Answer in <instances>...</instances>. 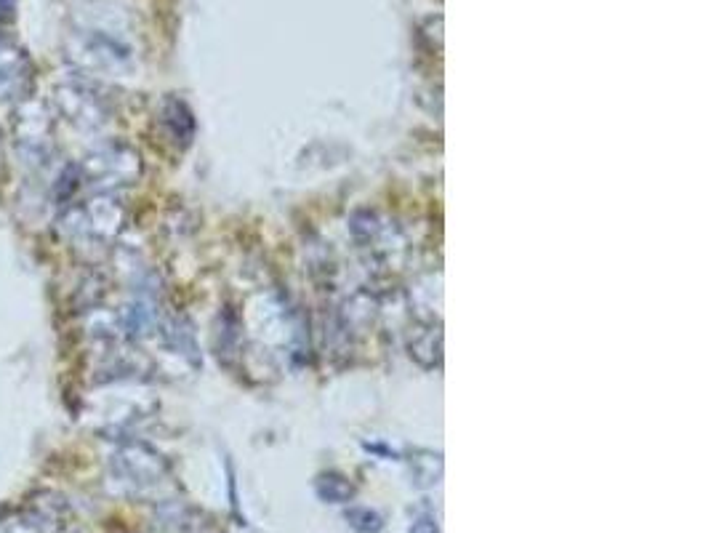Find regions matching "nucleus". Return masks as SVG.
Here are the masks:
<instances>
[{"label": "nucleus", "mask_w": 711, "mask_h": 533, "mask_svg": "<svg viewBox=\"0 0 711 533\" xmlns=\"http://www.w3.org/2000/svg\"><path fill=\"white\" fill-rule=\"evenodd\" d=\"M14 136L19 155L30 166H46L54 155V118L46 104L24 99L14 118Z\"/></svg>", "instance_id": "1"}, {"label": "nucleus", "mask_w": 711, "mask_h": 533, "mask_svg": "<svg viewBox=\"0 0 711 533\" xmlns=\"http://www.w3.org/2000/svg\"><path fill=\"white\" fill-rule=\"evenodd\" d=\"M75 168H78L80 184H88L96 190H110L139 171V160L126 147H102V150L88 152L86 158L80 160V166Z\"/></svg>", "instance_id": "2"}, {"label": "nucleus", "mask_w": 711, "mask_h": 533, "mask_svg": "<svg viewBox=\"0 0 711 533\" xmlns=\"http://www.w3.org/2000/svg\"><path fill=\"white\" fill-rule=\"evenodd\" d=\"M35 67L19 43L0 32V104H19L30 99Z\"/></svg>", "instance_id": "3"}, {"label": "nucleus", "mask_w": 711, "mask_h": 533, "mask_svg": "<svg viewBox=\"0 0 711 533\" xmlns=\"http://www.w3.org/2000/svg\"><path fill=\"white\" fill-rule=\"evenodd\" d=\"M67 59L83 72L110 70L118 62H126V48L99 32H83L67 43Z\"/></svg>", "instance_id": "4"}, {"label": "nucleus", "mask_w": 711, "mask_h": 533, "mask_svg": "<svg viewBox=\"0 0 711 533\" xmlns=\"http://www.w3.org/2000/svg\"><path fill=\"white\" fill-rule=\"evenodd\" d=\"M54 104L59 115H64L72 126L78 128H94L104 120V107L96 91H91L83 83H75V80L56 88Z\"/></svg>", "instance_id": "5"}, {"label": "nucleus", "mask_w": 711, "mask_h": 533, "mask_svg": "<svg viewBox=\"0 0 711 533\" xmlns=\"http://www.w3.org/2000/svg\"><path fill=\"white\" fill-rule=\"evenodd\" d=\"M62 526V502H30L0 520V533H59Z\"/></svg>", "instance_id": "6"}, {"label": "nucleus", "mask_w": 711, "mask_h": 533, "mask_svg": "<svg viewBox=\"0 0 711 533\" xmlns=\"http://www.w3.org/2000/svg\"><path fill=\"white\" fill-rule=\"evenodd\" d=\"M112 470L118 472V478H123L126 483H152L160 478L163 464L152 451L147 448H123L120 454H115L112 459Z\"/></svg>", "instance_id": "7"}, {"label": "nucleus", "mask_w": 711, "mask_h": 533, "mask_svg": "<svg viewBox=\"0 0 711 533\" xmlns=\"http://www.w3.org/2000/svg\"><path fill=\"white\" fill-rule=\"evenodd\" d=\"M317 494L325 502L344 504L352 499V486L344 478H339V475H325V478L317 480Z\"/></svg>", "instance_id": "8"}, {"label": "nucleus", "mask_w": 711, "mask_h": 533, "mask_svg": "<svg viewBox=\"0 0 711 533\" xmlns=\"http://www.w3.org/2000/svg\"><path fill=\"white\" fill-rule=\"evenodd\" d=\"M347 520L352 523V528L363 533H376L381 528V518L371 510H352L347 515Z\"/></svg>", "instance_id": "9"}, {"label": "nucleus", "mask_w": 711, "mask_h": 533, "mask_svg": "<svg viewBox=\"0 0 711 533\" xmlns=\"http://www.w3.org/2000/svg\"><path fill=\"white\" fill-rule=\"evenodd\" d=\"M14 11H16V0H0V22L14 19Z\"/></svg>", "instance_id": "10"}, {"label": "nucleus", "mask_w": 711, "mask_h": 533, "mask_svg": "<svg viewBox=\"0 0 711 533\" xmlns=\"http://www.w3.org/2000/svg\"><path fill=\"white\" fill-rule=\"evenodd\" d=\"M411 533H437L435 520H429V518L419 520V523H416V526H413V531H411Z\"/></svg>", "instance_id": "11"}, {"label": "nucleus", "mask_w": 711, "mask_h": 533, "mask_svg": "<svg viewBox=\"0 0 711 533\" xmlns=\"http://www.w3.org/2000/svg\"><path fill=\"white\" fill-rule=\"evenodd\" d=\"M0 174H3V150H0Z\"/></svg>", "instance_id": "12"}]
</instances>
